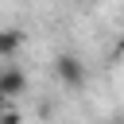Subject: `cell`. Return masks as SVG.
I'll return each instance as SVG.
<instances>
[{
    "label": "cell",
    "instance_id": "cell-1",
    "mask_svg": "<svg viewBox=\"0 0 124 124\" xmlns=\"http://www.w3.org/2000/svg\"><path fill=\"white\" fill-rule=\"evenodd\" d=\"M54 78H58L66 89H81V85H85V78H89V70H85V62H81L78 54H70V50H66V54H58V58H54Z\"/></svg>",
    "mask_w": 124,
    "mask_h": 124
},
{
    "label": "cell",
    "instance_id": "cell-2",
    "mask_svg": "<svg viewBox=\"0 0 124 124\" xmlns=\"http://www.w3.org/2000/svg\"><path fill=\"white\" fill-rule=\"evenodd\" d=\"M23 93H27V74L19 66H0V101L8 105L16 97H23Z\"/></svg>",
    "mask_w": 124,
    "mask_h": 124
},
{
    "label": "cell",
    "instance_id": "cell-3",
    "mask_svg": "<svg viewBox=\"0 0 124 124\" xmlns=\"http://www.w3.org/2000/svg\"><path fill=\"white\" fill-rule=\"evenodd\" d=\"M23 46V31L19 27H0V58H12Z\"/></svg>",
    "mask_w": 124,
    "mask_h": 124
},
{
    "label": "cell",
    "instance_id": "cell-4",
    "mask_svg": "<svg viewBox=\"0 0 124 124\" xmlns=\"http://www.w3.org/2000/svg\"><path fill=\"white\" fill-rule=\"evenodd\" d=\"M0 124H19V116H16V112H8V108H4V112H0Z\"/></svg>",
    "mask_w": 124,
    "mask_h": 124
},
{
    "label": "cell",
    "instance_id": "cell-5",
    "mask_svg": "<svg viewBox=\"0 0 124 124\" xmlns=\"http://www.w3.org/2000/svg\"><path fill=\"white\" fill-rule=\"evenodd\" d=\"M108 124H120V120H108Z\"/></svg>",
    "mask_w": 124,
    "mask_h": 124
},
{
    "label": "cell",
    "instance_id": "cell-6",
    "mask_svg": "<svg viewBox=\"0 0 124 124\" xmlns=\"http://www.w3.org/2000/svg\"><path fill=\"white\" fill-rule=\"evenodd\" d=\"M0 112H4V101H0Z\"/></svg>",
    "mask_w": 124,
    "mask_h": 124
}]
</instances>
